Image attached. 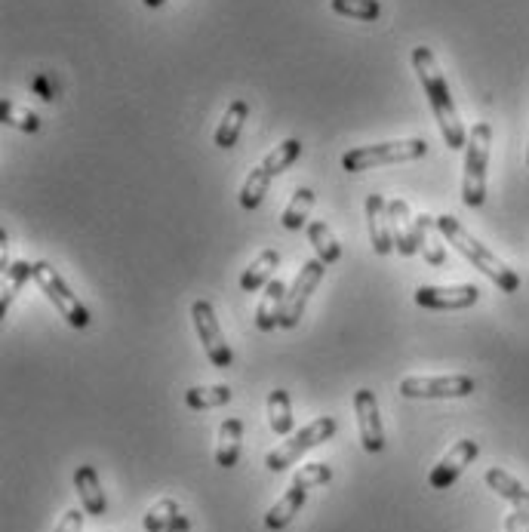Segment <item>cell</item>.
<instances>
[{"label": "cell", "instance_id": "obj_35", "mask_svg": "<svg viewBox=\"0 0 529 532\" xmlns=\"http://www.w3.org/2000/svg\"><path fill=\"white\" fill-rule=\"evenodd\" d=\"M164 532H191V520H188L185 514H179V517H176V520H173Z\"/></svg>", "mask_w": 529, "mask_h": 532}, {"label": "cell", "instance_id": "obj_25", "mask_svg": "<svg viewBox=\"0 0 529 532\" xmlns=\"http://www.w3.org/2000/svg\"><path fill=\"white\" fill-rule=\"evenodd\" d=\"M268 425L277 437H287L296 428V416H293V403L290 394L283 388H274L268 394Z\"/></svg>", "mask_w": 529, "mask_h": 532}, {"label": "cell", "instance_id": "obj_31", "mask_svg": "<svg viewBox=\"0 0 529 532\" xmlns=\"http://www.w3.org/2000/svg\"><path fill=\"white\" fill-rule=\"evenodd\" d=\"M0 117H4V124L16 127V130H25V133H37L40 130V117L16 102H0Z\"/></svg>", "mask_w": 529, "mask_h": 532}, {"label": "cell", "instance_id": "obj_16", "mask_svg": "<svg viewBox=\"0 0 529 532\" xmlns=\"http://www.w3.org/2000/svg\"><path fill=\"white\" fill-rule=\"evenodd\" d=\"M74 489L80 496V505H84L87 514L93 517H102L108 511V502H105V493H102V483H99V474L93 465H80L74 471Z\"/></svg>", "mask_w": 529, "mask_h": 532}, {"label": "cell", "instance_id": "obj_23", "mask_svg": "<svg viewBox=\"0 0 529 532\" xmlns=\"http://www.w3.org/2000/svg\"><path fill=\"white\" fill-rule=\"evenodd\" d=\"M243 446V422L240 419H225L219 428V443H216V465L219 468H234L240 459Z\"/></svg>", "mask_w": 529, "mask_h": 532}, {"label": "cell", "instance_id": "obj_27", "mask_svg": "<svg viewBox=\"0 0 529 532\" xmlns=\"http://www.w3.org/2000/svg\"><path fill=\"white\" fill-rule=\"evenodd\" d=\"M231 388L228 385H197V388H188L185 391V403L191 409H216V406H225L231 403Z\"/></svg>", "mask_w": 529, "mask_h": 532}, {"label": "cell", "instance_id": "obj_37", "mask_svg": "<svg viewBox=\"0 0 529 532\" xmlns=\"http://www.w3.org/2000/svg\"><path fill=\"white\" fill-rule=\"evenodd\" d=\"M526 163H529V148H526Z\"/></svg>", "mask_w": 529, "mask_h": 532}, {"label": "cell", "instance_id": "obj_10", "mask_svg": "<svg viewBox=\"0 0 529 532\" xmlns=\"http://www.w3.org/2000/svg\"><path fill=\"white\" fill-rule=\"evenodd\" d=\"M323 271H327V262H320V259H308V262L299 268V277L293 280V286L287 290V302H283L280 330H296V326H299L311 293L317 290L320 280H323Z\"/></svg>", "mask_w": 529, "mask_h": 532}, {"label": "cell", "instance_id": "obj_13", "mask_svg": "<svg viewBox=\"0 0 529 532\" xmlns=\"http://www.w3.org/2000/svg\"><path fill=\"white\" fill-rule=\"evenodd\" d=\"M477 453H480L477 440H459V443L450 449V453H446V456L431 468L428 486H431V489H450V486L462 477V471L477 459Z\"/></svg>", "mask_w": 529, "mask_h": 532}, {"label": "cell", "instance_id": "obj_32", "mask_svg": "<svg viewBox=\"0 0 529 532\" xmlns=\"http://www.w3.org/2000/svg\"><path fill=\"white\" fill-rule=\"evenodd\" d=\"M330 480H333V468L327 462H311V465H305L293 474V486H302V489L327 486Z\"/></svg>", "mask_w": 529, "mask_h": 532}, {"label": "cell", "instance_id": "obj_5", "mask_svg": "<svg viewBox=\"0 0 529 532\" xmlns=\"http://www.w3.org/2000/svg\"><path fill=\"white\" fill-rule=\"evenodd\" d=\"M299 157H302V142L299 139H287V142L274 145V151L259 163L256 170H250L247 182L240 185V207L243 210H256L259 203L265 200V194H268L271 179L280 176L283 170H290Z\"/></svg>", "mask_w": 529, "mask_h": 532}, {"label": "cell", "instance_id": "obj_9", "mask_svg": "<svg viewBox=\"0 0 529 532\" xmlns=\"http://www.w3.org/2000/svg\"><path fill=\"white\" fill-rule=\"evenodd\" d=\"M191 320H194V330H197V339L203 342V351H207L210 363L216 366V370H228V366L234 363V354L219 330V317L213 311V305L207 299H197L191 305Z\"/></svg>", "mask_w": 529, "mask_h": 532}, {"label": "cell", "instance_id": "obj_21", "mask_svg": "<svg viewBox=\"0 0 529 532\" xmlns=\"http://www.w3.org/2000/svg\"><path fill=\"white\" fill-rule=\"evenodd\" d=\"M277 265H280L277 250H262V253L250 262V268L240 274V290H243V293H259L262 286H268V283L274 280Z\"/></svg>", "mask_w": 529, "mask_h": 532}, {"label": "cell", "instance_id": "obj_19", "mask_svg": "<svg viewBox=\"0 0 529 532\" xmlns=\"http://www.w3.org/2000/svg\"><path fill=\"white\" fill-rule=\"evenodd\" d=\"M247 117H250V105L243 102V99H234V102L228 105V111L222 114L219 127H216V136H213L216 148H222V151L234 148L237 139H240L243 124H247Z\"/></svg>", "mask_w": 529, "mask_h": 532}, {"label": "cell", "instance_id": "obj_22", "mask_svg": "<svg viewBox=\"0 0 529 532\" xmlns=\"http://www.w3.org/2000/svg\"><path fill=\"white\" fill-rule=\"evenodd\" d=\"M440 228H437V216H416V243H419V253L428 265H443L446 262V250L440 243Z\"/></svg>", "mask_w": 529, "mask_h": 532}, {"label": "cell", "instance_id": "obj_11", "mask_svg": "<svg viewBox=\"0 0 529 532\" xmlns=\"http://www.w3.org/2000/svg\"><path fill=\"white\" fill-rule=\"evenodd\" d=\"M480 299V290L474 283H459V286H419L416 290V305L428 311H462L471 308Z\"/></svg>", "mask_w": 529, "mask_h": 532}, {"label": "cell", "instance_id": "obj_15", "mask_svg": "<svg viewBox=\"0 0 529 532\" xmlns=\"http://www.w3.org/2000/svg\"><path fill=\"white\" fill-rule=\"evenodd\" d=\"M388 219H391V231H394V250L400 256H416L419 243H416V225L410 219V203L391 197L388 200Z\"/></svg>", "mask_w": 529, "mask_h": 532}, {"label": "cell", "instance_id": "obj_8", "mask_svg": "<svg viewBox=\"0 0 529 532\" xmlns=\"http://www.w3.org/2000/svg\"><path fill=\"white\" fill-rule=\"evenodd\" d=\"M477 391V382L465 373L453 376H406L397 385V394L406 400H459L471 397Z\"/></svg>", "mask_w": 529, "mask_h": 532}, {"label": "cell", "instance_id": "obj_3", "mask_svg": "<svg viewBox=\"0 0 529 532\" xmlns=\"http://www.w3.org/2000/svg\"><path fill=\"white\" fill-rule=\"evenodd\" d=\"M490 148H493V124L477 120L468 133L465 145V179H462V203L465 207H483L486 200V167H490Z\"/></svg>", "mask_w": 529, "mask_h": 532}, {"label": "cell", "instance_id": "obj_28", "mask_svg": "<svg viewBox=\"0 0 529 532\" xmlns=\"http://www.w3.org/2000/svg\"><path fill=\"white\" fill-rule=\"evenodd\" d=\"M311 207H314V191H311L308 185L296 188V194H293V200H290V207L283 210V228L299 231V228L305 225V219H308Z\"/></svg>", "mask_w": 529, "mask_h": 532}, {"label": "cell", "instance_id": "obj_33", "mask_svg": "<svg viewBox=\"0 0 529 532\" xmlns=\"http://www.w3.org/2000/svg\"><path fill=\"white\" fill-rule=\"evenodd\" d=\"M84 514L87 511H77V508L65 511V517H62V523H59L56 532H84Z\"/></svg>", "mask_w": 529, "mask_h": 532}, {"label": "cell", "instance_id": "obj_36", "mask_svg": "<svg viewBox=\"0 0 529 532\" xmlns=\"http://www.w3.org/2000/svg\"><path fill=\"white\" fill-rule=\"evenodd\" d=\"M142 4H145V7H164L167 0H142Z\"/></svg>", "mask_w": 529, "mask_h": 532}, {"label": "cell", "instance_id": "obj_4", "mask_svg": "<svg viewBox=\"0 0 529 532\" xmlns=\"http://www.w3.org/2000/svg\"><path fill=\"white\" fill-rule=\"evenodd\" d=\"M428 154L425 139H397V142H379V145H360L342 154V170L348 173H363V170H376L388 167V163H406V160H419Z\"/></svg>", "mask_w": 529, "mask_h": 532}, {"label": "cell", "instance_id": "obj_14", "mask_svg": "<svg viewBox=\"0 0 529 532\" xmlns=\"http://www.w3.org/2000/svg\"><path fill=\"white\" fill-rule=\"evenodd\" d=\"M366 225H370L373 250L379 256L394 253V231H391V219H388V200L382 194L366 197Z\"/></svg>", "mask_w": 529, "mask_h": 532}, {"label": "cell", "instance_id": "obj_1", "mask_svg": "<svg viewBox=\"0 0 529 532\" xmlns=\"http://www.w3.org/2000/svg\"><path fill=\"white\" fill-rule=\"evenodd\" d=\"M413 68H416V74L422 80V90H425V96L431 102V111H434V120H437L446 148L462 151L468 145V133H465L462 120H459L450 84H446V77H443V71L437 65L434 50L431 47H416L413 50Z\"/></svg>", "mask_w": 529, "mask_h": 532}, {"label": "cell", "instance_id": "obj_30", "mask_svg": "<svg viewBox=\"0 0 529 532\" xmlns=\"http://www.w3.org/2000/svg\"><path fill=\"white\" fill-rule=\"evenodd\" d=\"M179 514H182V511H179V502H176V499H160L154 508H148L142 526H145V532H164Z\"/></svg>", "mask_w": 529, "mask_h": 532}, {"label": "cell", "instance_id": "obj_24", "mask_svg": "<svg viewBox=\"0 0 529 532\" xmlns=\"http://www.w3.org/2000/svg\"><path fill=\"white\" fill-rule=\"evenodd\" d=\"M34 277V262H13L10 268H4V283H0V317H4L13 305V299L22 293V286Z\"/></svg>", "mask_w": 529, "mask_h": 532}, {"label": "cell", "instance_id": "obj_18", "mask_svg": "<svg viewBox=\"0 0 529 532\" xmlns=\"http://www.w3.org/2000/svg\"><path fill=\"white\" fill-rule=\"evenodd\" d=\"M283 302H287V286H283V280H271L265 286V293L256 305V326L262 333H271L274 326H280V314H283Z\"/></svg>", "mask_w": 529, "mask_h": 532}, {"label": "cell", "instance_id": "obj_6", "mask_svg": "<svg viewBox=\"0 0 529 532\" xmlns=\"http://www.w3.org/2000/svg\"><path fill=\"white\" fill-rule=\"evenodd\" d=\"M336 419L333 416H320V419H314L311 425H305L296 437H290V440H283L280 446H274L271 453L265 456V468L268 471H287L290 465H296L308 449H314V446H320V443H327L333 434H336Z\"/></svg>", "mask_w": 529, "mask_h": 532}, {"label": "cell", "instance_id": "obj_17", "mask_svg": "<svg viewBox=\"0 0 529 532\" xmlns=\"http://www.w3.org/2000/svg\"><path fill=\"white\" fill-rule=\"evenodd\" d=\"M483 480H486V486H490V489H496V493H499L505 502H511L517 514L529 517V489H526L517 477H511V474L502 471V468H490V471L483 474Z\"/></svg>", "mask_w": 529, "mask_h": 532}, {"label": "cell", "instance_id": "obj_26", "mask_svg": "<svg viewBox=\"0 0 529 532\" xmlns=\"http://www.w3.org/2000/svg\"><path fill=\"white\" fill-rule=\"evenodd\" d=\"M308 240H311V247L317 253L320 262H327V265H336L342 259V243L336 240V234L330 231V225L317 219L308 225Z\"/></svg>", "mask_w": 529, "mask_h": 532}, {"label": "cell", "instance_id": "obj_34", "mask_svg": "<svg viewBox=\"0 0 529 532\" xmlns=\"http://www.w3.org/2000/svg\"><path fill=\"white\" fill-rule=\"evenodd\" d=\"M529 517H523V514H508V520H505V529L508 532H529V523H526Z\"/></svg>", "mask_w": 529, "mask_h": 532}, {"label": "cell", "instance_id": "obj_7", "mask_svg": "<svg viewBox=\"0 0 529 532\" xmlns=\"http://www.w3.org/2000/svg\"><path fill=\"white\" fill-rule=\"evenodd\" d=\"M34 280L40 286V293H44L53 302V308L65 317L68 326H74V330L90 326V311L68 290V283L62 280V274L50 262H34Z\"/></svg>", "mask_w": 529, "mask_h": 532}, {"label": "cell", "instance_id": "obj_12", "mask_svg": "<svg viewBox=\"0 0 529 532\" xmlns=\"http://www.w3.org/2000/svg\"><path fill=\"white\" fill-rule=\"evenodd\" d=\"M354 413L360 425V443L366 453H382L385 449V428L379 419V400L370 388H360L354 394Z\"/></svg>", "mask_w": 529, "mask_h": 532}, {"label": "cell", "instance_id": "obj_20", "mask_svg": "<svg viewBox=\"0 0 529 532\" xmlns=\"http://www.w3.org/2000/svg\"><path fill=\"white\" fill-rule=\"evenodd\" d=\"M305 499H308V489L290 483L287 493H283V496L271 505V511L265 514V526H268V529H287V526L293 523V517L302 511Z\"/></svg>", "mask_w": 529, "mask_h": 532}, {"label": "cell", "instance_id": "obj_2", "mask_svg": "<svg viewBox=\"0 0 529 532\" xmlns=\"http://www.w3.org/2000/svg\"><path fill=\"white\" fill-rule=\"evenodd\" d=\"M437 228H440V234H443V240L446 243H453V247L474 265V268H480L486 277H490L502 293H517L520 290V277H517V271L514 268H508L496 253H490L483 247V243L456 219V216H450V213H443V216H437Z\"/></svg>", "mask_w": 529, "mask_h": 532}, {"label": "cell", "instance_id": "obj_29", "mask_svg": "<svg viewBox=\"0 0 529 532\" xmlns=\"http://www.w3.org/2000/svg\"><path fill=\"white\" fill-rule=\"evenodd\" d=\"M333 13L348 16V19H360V22H376L382 16V4L379 0H330Z\"/></svg>", "mask_w": 529, "mask_h": 532}]
</instances>
